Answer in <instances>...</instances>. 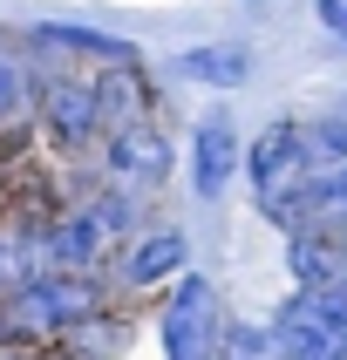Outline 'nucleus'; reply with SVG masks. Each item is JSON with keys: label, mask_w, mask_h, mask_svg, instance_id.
I'll return each mask as SVG.
<instances>
[{"label": "nucleus", "mask_w": 347, "mask_h": 360, "mask_svg": "<svg viewBox=\"0 0 347 360\" xmlns=\"http://www.w3.org/2000/svg\"><path fill=\"white\" fill-rule=\"evenodd\" d=\"M27 96H34V116L41 129L61 143V150H89L102 136V116H96V89L89 75H75L61 55H27Z\"/></svg>", "instance_id": "obj_1"}, {"label": "nucleus", "mask_w": 347, "mask_h": 360, "mask_svg": "<svg viewBox=\"0 0 347 360\" xmlns=\"http://www.w3.org/2000/svg\"><path fill=\"white\" fill-rule=\"evenodd\" d=\"M272 360H347V279L293 292L272 320Z\"/></svg>", "instance_id": "obj_2"}, {"label": "nucleus", "mask_w": 347, "mask_h": 360, "mask_svg": "<svg viewBox=\"0 0 347 360\" xmlns=\"http://www.w3.org/2000/svg\"><path fill=\"white\" fill-rule=\"evenodd\" d=\"M211 347H218V292H211V279L184 272L177 292L163 300V354L170 360H211Z\"/></svg>", "instance_id": "obj_3"}, {"label": "nucleus", "mask_w": 347, "mask_h": 360, "mask_svg": "<svg viewBox=\"0 0 347 360\" xmlns=\"http://www.w3.org/2000/svg\"><path fill=\"white\" fill-rule=\"evenodd\" d=\"M102 177L143 198V191H157L170 177V143H163L157 122H130V129H109V150H102Z\"/></svg>", "instance_id": "obj_4"}, {"label": "nucleus", "mask_w": 347, "mask_h": 360, "mask_svg": "<svg viewBox=\"0 0 347 360\" xmlns=\"http://www.w3.org/2000/svg\"><path fill=\"white\" fill-rule=\"evenodd\" d=\"M27 55H61V61H102V68H130L137 48L102 27H61V20H34L27 27Z\"/></svg>", "instance_id": "obj_5"}, {"label": "nucleus", "mask_w": 347, "mask_h": 360, "mask_svg": "<svg viewBox=\"0 0 347 360\" xmlns=\"http://www.w3.org/2000/svg\"><path fill=\"white\" fill-rule=\"evenodd\" d=\"M41 245H48V272H96V259H102V224L89 218V211H55V218L41 224Z\"/></svg>", "instance_id": "obj_6"}, {"label": "nucleus", "mask_w": 347, "mask_h": 360, "mask_svg": "<svg viewBox=\"0 0 347 360\" xmlns=\"http://www.w3.org/2000/svg\"><path fill=\"white\" fill-rule=\"evenodd\" d=\"M41 224H48V218H14V224H0V300H14L20 285L48 279V245H41Z\"/></svg>", "instance_id": "obj_7"}, {"label": "nucleus", "mask_w": 347, "mask_h": 360, "mask_svg": "<svg viewBox=\"0 0 347 360\" xmlns=\"http://www.w3.org/2000/svg\"><path fill=\"white\" fill-rule=\"evenodd\" d=\"M232 170H239V143H232L225 109H211V116L198 122V150H191V184H198V198H218L225 184H232Z\"/></svg>", "instance_id": "obj_8"}, {"label": "nucleus", "mask_w": 347, "mask_h": 360, "mask_svg": "<svg viewBox=\"0 0 347 360\" xmlns=\"http://www.w3.org/2000/svg\"><path fill=\"white\" fill-rule=\"evenodd\" d=\"M245 170H252V191H259V198H279L286 184L300 177V143H293V122H272V129L245 150Z\"/></svg>", "instance_id": "obj_9"}, {"label": "nucleus", "mask_w": 347, "mask_h": 360, "mask_svg": "<svg viewBox=\"0 0 347 360\" xmlns=\"http://www.w3.org/2000/svg\"><path fill=\"white\" fill-rule=\"evenodd\" d=\"M286 272L300 279V292H327V285H341V279H347L341 252H334L320 231H293V238H286Z\"/></svg>", "instance_id": "obj_10"}, {"label": "nucleus", "mask_w": 347, "mask_h": 360, "mask_svg": "<svg viewBox=\"0 0 347 360\" xmlns=\"http://www.w3.org/2000/svg\"><path fill=\"white\" fill-rule=\"evenodd\" d=\"M184 75L211 82V89H239V82H252V55L239 41H198V48H184Z\"/></svg>", "instance_id": "obj_11"}, {"label": "nucleus", "mask_w": 347, "mask_h": 360, "mask_svg": "<svg viewBox=\"0 0 347 360\" xmlns=\"http://www.w3.org/2000/svg\"><path fill=\"white\" fill-rule=\"evenodd\" d=\"M184 272V238L177 231H157V238H137L130 259H122V285H157Z\"/></svg>", "instance_id": "obj_12"}, {"label": "nucleus", "mask_w": 347, "mask_h": 360, "mask_svg": "<svg viewBox=\"0 0 347 360\" xmlns=\"http://www.w3.org/2000/svg\"><path fill=\"white\" fill-rule=\"evenodd\" d=\"M293 143H300V170H334V163H347V116L293 122Z\"/></svg>", "instance_id": "obj_13"}, {"label": "nucleus", "mask_w": 347, "mask_h": 360, "mask_svg": "<svg viewBox=\"0 0 347 360\" xmlns=\"http://www.w3.org/2000/svg\"><path fill=\"white\" fill-rule=\"evenodd\" d=\"M82 211L102 224V238H122V231H137L143 224V198H130V191H96V198H82Z\"/></svg>", "instance_id": "obj_14"}, {"label": "nucleus", "mask_w": 347, "mask_h": 360, "mask_svg": "<svg viewBox=\"0 0 347 360\" xmlns=\"http://www.w3.org/2000/svg\"><path fill=\"white\" fill-rule=\"evenodd\" d=\"M211 354L225 360H272V326H218V347Z\"/></svg>", "instance_id": "obj_15"}, {"label": "nucleus", "mask_w": 347, "mask_h": 360, "mask_svg": "<svg viewBox=\"0 0 347 360\" xmlns=\"http://www.w3.org/2000/svg\"><path fill=\"white\" fill-rule=\"evenodd\" d=\"M20 102H27V82H20V61L0 48V122L20 116Z\"/></svg>", "instance_id": "obj_16"}, {"label": "nucleus", "mask_w": 347, "mask_h": 360, "mask_svg": "<svg viewBox=\"0 0 347 360\" xmlns=\"http://www.w3.org/2000/svg\"><path fill=\"white\" fill-rule=\"evenodd\" d=\"M320 20L334 27V34H347V0H320Z\"/></svg>", "instance_id": "obj_17"}, {"label": "nucleus", "mask_w": 347, "mask_h": 360, "mask_svg": "<svg viewBox=\"0 0 347 360\" xmlns=\"http://www.w3.org/2000/svg\"><path fill=\"white\" fill-rule=\"evenodd\" d=\"M0 360H41V354H27V347H0Z\"/></svg>", "instance_id": "obj_18"}]
</instances>
